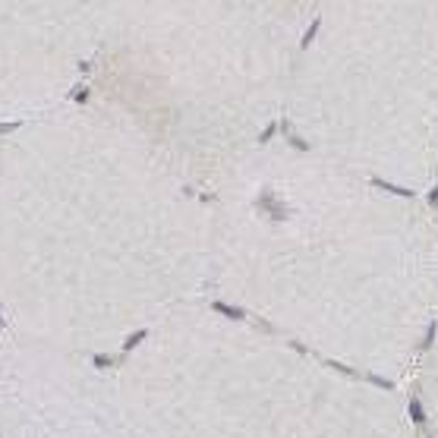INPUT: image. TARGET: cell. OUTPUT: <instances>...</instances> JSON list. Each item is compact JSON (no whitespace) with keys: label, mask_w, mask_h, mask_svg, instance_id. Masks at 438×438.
I'll use <instances>...</instances> for the list:
<instances>
[{"label":"cell","mask_w":438,"mask_h":438,"mask_svg":"<svg viewBox=\"0 0 438 438\" xmlns=\"http://www.w3.org/2000/svg\"><path fill=\"white\" fill-rule=\"evenodd\" d=\"M296 177V246L274 256L262 309L360 372L401 378L438 315V221L356 170Z\"/></svg>","instance_id":"obj_1"},{"label":"cell","mask_w":438,"mask_h":438,"mask_svg":"<svg viewBox=\"0 0 438 438\" xmlns=\"http://www.w3.org/2000/svg\"><path fill=\"white\" fill-rule=\"evenodd\" d=\"M183 353L151 394L158 438H416L394 394L306 353L230 334Z\"/></svg>","instance_id":"obj_3"},{"label":"cell","mask_w":438,"mask_h":438,"mask_svg":"<svg viewBox=\"0 0 438 438\" xmlns=\"http://www.w3.org/2000/svg\"><path fill=\"white\" fill-rule=\"evenodd\" d=\"M438 322V315H435ZM420 403L429 422V435L438 438V328H435V341L429 347L426 360L420 363Z\"/></svg>","instance_id":"obj_4"},{"label":"cell","mask_w":438,"mask_h":438,"mask_svg":"<svg viewBox=\"0 0 438 438\" xmlns=\"http://www.w3.org/2000/svg\"><path fill=\"white\" fill-rule=\"evenodd\" d=\"M303 101L347 170L429 183L438 170V6H337Z\"/></svg>","instance_id":"obj_2"}]
</instances>
